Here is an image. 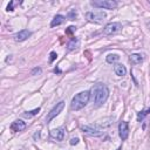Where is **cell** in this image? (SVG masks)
I'll return each instance as SVG.
<instances>
[{"label": "cell", "mask_w": 150, "mask_h": 150, "mask_svg": "<svg viewBox=\"0 0 150 150\" xmlns=\"http://www.w3.org/2000/svg\"><path fill=\"white\" fill-rule=\"evenodd\" d=\"M118 135H120V138L122 141H124V139L128 138V136H129V125H128V122H125V121L120 122V124H118Z\"/></svg>", "instance_id": "obj_7"}, {"label": "cell", "mask_w": 150, "mask_h": 150, "mask_svg": "<svg viewBox=\"0 0 150 150\" xmlns=\"http://www.w3.org/2000/svg\"><path fill=\"white\" fill-rule=\"evenodd\" d=\"M76 17H78V13H76V11H75V10L69 11L68 14H67V19H69V20H75V18H76Z\"/></svg>", "instance_id": "obj_19"}, {"label": "cell", "mask_w": 150, "mask_h": 150, "mask_svg": "<svg viewBox=\"0 0 150 150\" xmlns=\"http://www.w3.org/2000/svg\"><path fill=\"white\" fill-rule=\"evenodd\" d=\"M81 130H82L85 134H88V135H90V136H100V135H102V131H101L100 129L93 128V127H90V125H83V127H81Z\"/></svg>", "instance_id": "obj_10"}, {"label": "cell", "mask_w": 150, "mask_h": 150, "mask_svg": "<svg viewBox=\"0 0 150 150\" xmlns=\"http://www.w3.org/2000/svg\"><path fill=\"white\" fill-rule=\"evenodd\" d=\"M39 111H40V108H36V109H33V110H31V111H25V113L22 114V116L26 117V118H31L32 116L38 115Z\"/></svg>", "instance_id": "obj_18"}, {"label": "cell", "mask_w": 150, "mask_h": 150, "mask_svg": "<svg viewBox=\"0 0 150 150\" xmlns=\"http://www.w3.org/2000/svg\"><path fill=\"white\" fill-rule=\"evenodd\" d=\"M63 108H64V101H60L59 103H56V104L54 106V108L48 113V115H47V117H46V122L49 123L54 117H56V116L62 111Z\"/></svg>", "instance_id": "obj_5"}, {"label": "cell", "mask_w": 150, "mask_h": 150, "mask_svg": "<svg viewBox=\"0 0 150 150\" xmlns=\"http://www.w3.org/2000/svg\"><path fill=\"white\" fill-rule=\"evenodd\" d=\"M14 1H10V4H8V6H7V11L10 12V11H13L14 10Z\"/></svg>", "instance_id": "obj_24"}, {"label": "cell", "mask_w": 150, "mask_h": 150, "mask_svg": "<svg viewBox=\"0 0 150 150\" xmlns=\"http://www.w3.org/2000/svg\"><path fill=\"white\" fill-rule=\"evenodd\" d=\"M69 143H70V145H76V144L79 143V138H78V137H73Z\"/></svg>", "instance_id": "obj_23"}, {"label": "cell", "mask_w": 150, "mask_h": 150, "mask_svg": "<svg viewBox=\"0 0 150 150\" xmlns=\"http://www.w3.org/2000/svg\"><path fill=\"white\" fill-rule=\"evenodd\" d=\"M50 137L55 141H62L63 137H64V128L63 127H60V128H56V129H53L50 130Z\"/></svg>", "instance_id": "obj_8"}, {"label": "cell", "mask_w": 150, "mask_h": 150, "mask_svg": "<svg viewBox=\"0 0 150 150\" xmlns=\"http://www.w3.org/2000/svg\"><path fill=\"white\" fill-rule=\"evenodd\" d=\"M149 4H150V1H149Z\"/></svg>", "instance_id": "obj_27"}, {"label": "cell", "mask_w": 150, "mask_h": 150, "mask_svg": "<svg viewBox=\"0 0 150 150\" xmlns=\"http://www.w3.org/2000/svg\"><path fill=\"white\" fill-rule=\"evenodd\" d=\"M11 130L12 131H15V132H18V131H22L25 128H26V123L24 122V121H21V120H15L12 124H11Z\"/></svg>", "instance_id": "obj_11"}, {"label": "cell", "mask_w": 150, "mask_h": 150, "mask_svg": "<svg viewBox=\"0 0 150 150\" xmlns=\"http://www.w3.org/2000/svg\"><path fill=\"white\" fill-rule=\"evenodd\" d=\"M79 45H80V40H79L78 38H73V39L68 42L67 48H68V50H74V49H76V48L79 47Z\"/></svg>", "instance_id": "obj_15"}, {"label": "cell", "mask_w": 150, "mask_h": 150, "mask_svg": "<svg viewBox=\"0 0 150 150\" xmlns=\"http://www.w3.org/2000/svg\"><path fill=\"white\" fill-rule=\"evenodd\" d=\"M149 114H150V108L139 111V113L137 114V121H138V122H142V121L144 120V117H145L146 115H149Z\"/></svg>", "instance_id": "obj_17"}, {"label": "cell", "mask_w": 150, "mask_h": 150, "mask_svg": "<svg viewBox=\"0 0 150 150\" xmlns=\"http://www.w3.org/2000/svg\"><path fill=\"white\" fill-rule=\"evenodd\" d=\"M130 61L134 64H141L143 62V56L138 53H134V54L130 55Z\"/></svg>", "instance_id": "obj_14"}, {"label": "cell", "mask_w": 150, "mask_h": 150, "mask_svg": "<svg viewBox=\"0 0 150 150\" xmlns=\"http://www.w3.org/2000/svg\"><path fill=\"white\" fill-rule=\"evenodd\" d=\"M116 150H122V146H118V148H117Z\"/></svg>", "instance_id": "obj_26"}, {"label": "cell", "mask_w": 150, "mask_h": 150, "mask_svg": "<svg viewBox=\"0 0 150 150\" xmlns=\"http://www.w3.org/2000/svg\"><path fill=\"white\" fill-rule=\"evenodd\" d=\"M33 137H34V139H38V138L40 137V131H36V132L34 134V136H33Z\"/></svg>", "instance_id": "obj_25"}, {"label": "cell", "mask_w": 150, "mask_h": 150, "mask_svg": "<svg viewBox=\"0 0 150 150\" xmlns=\"http://www.w3.org/2000/svg\"><path fill=\"white\" fill-rule=\"evenodd\" d=\"M90 99V92L88 90H85V92H81L79 94H76L73 100H71V103H70V107L73 110H80L82 109L85 106H87L88 101Z\"/></svg>", "instance_id": "obj_2"}, {"label": "cell", "mask_w": 150, "mask_h": 150, "mask_svg": "<svg viewBox=\"0 0 150 150\" xmlns=\"http://www.w3.org/2000/svg\"><path fill=\"white\" fill-rule=\"evenodd\" d=\"M114 70H115V74L117 75V76H124V75L127 74V68L123 64H121V63L115 64Z\"/></svg>", "instance_id": "obj_12"}, {"label": "cell", "mask_w": 150, "mask_h": 150, "mask_svg": "<svg viewBox=\"0 0 150 150\" xmlns=\"http://www.w3.org/2000/svg\"><path fill=\"white\" fill-rule=\"evenodd\" d=\"M75 31H76V27H75V26H69V27L66 29V34L70 35V34H73Z\"/></svg>", "instance_id": "obj_20"}, {"label": "cell", "mask_w": 150, "mask_h": 150, "mask_svg": "<svg viewBox=\"0 0 150 150\" xmlns=\"http://www.w3.org/2000/svg\"><path fill=\"white\" fill-rule=\"evenodd\" d=\"M31 35H32V32H31V31H28V29H22V31H20V32H18V33L14 34V40L18 41V42H21V41L27 40Z\"/></svg>", "instance_id": "obj_9"}, {"label": "cell", "mask_w": 150, "mask_h": 150, "mask_svg": "<svg viewBox=\"0 0 150 150\" xmlns=\"http://www.w3.org/2000/svg\"><path fill=\"white\" fill-rule=\"evenodd\" d=\"M49 56H50V57H49V62H50V63H52V62H53V61H54V60H55V59H56V57H57V54H56V53H55V52H52V53H50V55H49Z\"/></svg>", "instance_id": "obj_21"}, {"label": "cell", "mask_w": 150, "mask_h": 150, "mask_svg": "<svg viewBox=\"0 0 150 150\" xmlns=\"http://www.w3.org/2000/svg\"><path fill=\"white\" fill-rule=\"evenodd\" d=\"M41 71H42V69L41 68H39V67H36V68H34L33 70H32V75H36V74H41Z\"/></svg>", "instance_id": "obj_22"}, {"label": "cell", "mask_w": 150, "mask_h": 150, "mask_svg": "<svg viewBox=\"0 0 150 150\" xmlns=\"http://www.w3.org/2000/svg\"><path fill=\"white\" fill-rule=\"evenodd\" d=\"M86 18L92 21V22H96V24H101L106 20L107 14L103 11H97V12H87L86 13Z\"/></svg>", "instance_id": "obj_4"}, {"label": "cell", "mask_w": 150, "mask_h": 150, "mask_svg": "<svg viewBox=\"0 0 150 150\" xmlns=\"http://www.w3.org/2000/svg\"><path fill=\"white\" fill-rule=\"evenodd\" d=\"M109 96V89L103 83H96L90 89V97L95 104V107H101Z\"/></svg>", "instance_id": "obj_1"}, {"label": "cell", "mask_w": 150, "mask_h": 150, "mask_svg": "<svg viewBox=\"0 0 150 150\" xmlns=\"http://www.w3.org/2000/svg\"><path fill=\"white\" fill-rule=\"evenodd\" d=\"M121 29H122V25L120 22H111V24H108L103 28V34L113 35V34H116V33L121 32Z\"/></svg>", "instance_id": "obj_6"}, {"label": "cell", "mask_w": 150, "mask_h": 150, "mask_svg": "<svg viewBox=\"0 0 150 150\" xmlns=\"http://www.w3.org/2000/svg\"><path fill=\"white\" fill-rule=\"evenodd\" d=\"M90 5L97 8L113 10L118 5V3L116 0H94V1H90Z\"/></svg>", "instance_id": "obj_3"}, {"label": "cell", "mask_w": 150, "mask_h": 150, "mask_svg": "<svg viewBox=\"0 0 150 150\" xmlns=\"http://www.w3.org/2000/svg\"><path fill=\"white\" fill-rule=\"evenodd\" d=\"M64 20H66V18H64L63 15H61V14H56V15L54 17V19L52 20V22H50V27L59 26V25L63 24V22H64Z\"/></svg>", "instance_id": "obj_13"}, {"label": "cell", "mask_w": 150, "mask_h": 150, "mask_svg": "<svg viewBox=\"0 0 150 150\" xmlns=\"http://www.w3.org/2000/svg\"><path fill=\"white\" fill-rule=\"evenodd\" d=\"M106 60H107L108 63H115V62H117L120 60V56L117 54H108Z\"/></svg>", "instance_id": "obj_16"}]
</instances>
